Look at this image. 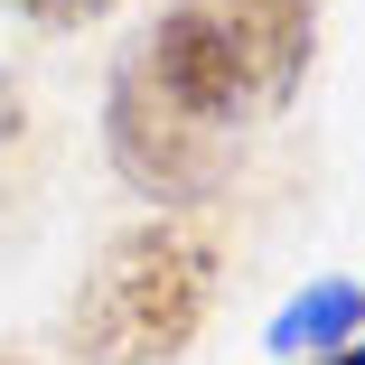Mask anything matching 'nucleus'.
Masks as SVG:
<instances>
[{
	"label": "nucleus",
	"mask_w": 365,
	"mask_h": 365,
	"mask_svg": "<svg viewBox=\"0 0 365 365\" xmlns=\"http://www.w3.org/2000/svg\"><path fill=\"white\" fill-rule=\"evenodd\" d=\"M319 0H160L150 38L103 94V150L140 197L197 206L225 187L235 140L300 94Z\"/></svg>",
	"instance_id": "1"
},
{
	"label": "nucleus",
	"mask_w": 365,
	"mask_h": 365,
	"mask_svg": "<svg viewBox=\"0 0 365 365\" xmlns=\"http://www.w3.org/2000/svg\"><path fill=\"white\" fill-rule=\"evenodd\" d=\"M206 309H215V244L197 225L150 215L103 244V262L66 309V337H76V365H169L197 346Z\"/></svg>",
	"instance_id": "2"
},
{
	"label": "nucleus",
	"mask_w": 365,
	"mask_h": 365,
	"mask_svg": "<svg viewBox=\"0 0 365 365\" xmlns=\"http://www.w3.org/2000/svg\"><path fill=\"white\" fill-rule=\"evenodd\" d=\"M272 346L290 365L337 356V346H365V281H309V290H290L281 319H272Z\"/></svg>",
	"instance_id": "3"
},
{
	"label": "nucleus",
	"mask_w": 365,
	"mask_h": 365,
	"mask_svg": "<svg viewBox=\"0 0 365 365\" xmlns=\"http://www.w3.org/2000/svg\"><path fill=\"white\" fill-rule=\"evenodd\" d=\"M19 10H29V19H47V29H76V19H94V10H103V0H19Z\"/></svg>",
	"instance_id": "4"
},
{
	"label": "nucleus",
	"mask_w": 365,
	"mask_h": 365,
	"mask_svg": "<svg viewBox=\"0 0 365 365\" xmlns=\"http://www.w3.org/2000/svg\"><path fill=\"white\" fill-rule=\"evenodd\" d=\"M309 365H365V346H337V356H309Z\"/></svg>",
	"instance_id": "5"
},
{
	"label": "nucleus",
	"mask_w": 365,
	"mask_h": 365,
	"mask_svg": "<svg viewBox=\"0 0 365 365\" xmlns=\"http://www.w3.org/2000/svg\"><path fill=\"white\" fill-rule=\"evenodd\" d=\"M0 131H19V94H0Z\"/></svg>",
	"instance_id": "6"
}]
</instances>
